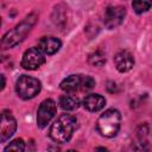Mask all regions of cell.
Wrapping results in <instances>:
<instances>
[{"instance_id": "obj_13", "label": "cell", "mask_w": 152, "mask_h": 152, "mask_svg": "<svg viewBox=\"0 0 152 152\" xmlns=\"http://www.w3.org/2000/svg\"><path fill=\"white\" fill-rule=\"evenodd\" d=\"M78 104H80L78 99H76L75 96L63 95L59 97V106L64 110H75V109H77Z\"/></svg>"}, {"instance_id": "obj_12", "label": "cell", "mask_w": 152, "mask_h": 152, "mask_svg": "<svg viewBox=\"0 0 152 152\" xmlns=\"http://www.w3.org/2000/svg\"><path fill=\"white\" fill-rule=\"evenodd\" d=\"M80 86H81V76L80 75H70V76L65 77L59 84L61 89L65 93H74L80 88Z\"/></svg>"}, {"instance_id": "obj_14", "label": "cell", "mask_w": 152, "mask_h": 152, "mask_svg": "<svg viewBox=\"0 0 152 152\" xmlns=\"http://www.w3.org/2000/svg\"><path fill=\"white\" fill-rule=\"evenodd\" d=\"M88 62L93 66H102L106 63V56L101 50H96L91 55H89Z\"/></svg>"}, {"instance_id": "obj_1", "label": "cell", "mask_w": 152, "mask_h": 152, "mask_svg": "<svg viewBox=\"0 0 152 152\" xmlns=\"http://www.w3.org/2000/svg\"><path fill=\"white\" fill-rule=\"evenodd\" d=\"M76 126H77V120L74 115L62 114L51 125L49 135L56 142H59V144L68 142L71 139Z\"/></svg>"}, {"instance_id": "obj_18", "label": "cell", "mask_w": 152, "mask_h": 152, "mask_svg": "<svg viewBox=\"0 0 152 152\" xmlns=\"http://www.w3.org/2000/svg\"><path fill=\"white\" fill-rule=\"evenodd\" d=\"M94 86H95V80L93 78V77H90V76H81V86H80V88L82 89V90H90V89H93L94 88Z\"/></svg>"}, {"instance_id": "obj_6", "label": "cell", "mask_w": 152, "mask_h": 152, "mask_svg": "<svg viewBox=\"0 0 152 152\" xmlns=\"http://www.w3.org/2000/svg\"><path fill=\"white\" fill-rule=\"evenodd\" d=\"M45 62L44 52L39 48H30L21 58V66L26 70H36Z\"/></svg>"}, {"instance_id": "obj_10", "label": "cell", "mask_w": 152, "mask_h": 152, "mask_svg": "<svg viewBox=\"0 0 152 152\" xmlns=\"http://www.w3.org/2000/svg\"><path fill=\"white\" fill-rule=\"evenodd\" d=\"M106 104V100L100 94H89L83 100V106L89 112H99Z\"/></svg>"}, {"instance_id": "obj_20", "label": "cell", "mask_w": 152, "mask_h": 152, "mask_svg": "<svg viewBox=\"0 0 152 152\" xmlns=\"http://www.w3.org/2000/svg\"><path fill=\"white\" fill-rule=\"evenodd\" d=\"M5 86H6V80H5L4 75H1V74H0V91L5 88Z\"/></svg>"}, {"instance_id": "obj_8", "label": "cell", "mask_w": 152, "mask_h": 152, "mask_svg": "<svg viewBox=\"0 0 152 152\" xmlns=\"http://www.w3.org/2000/svg\"><path fill=\"white\" fill-rule=\"evenodd\" d=\"M126 15V10L122 6H110L104 12L103 23L107 28H114L119 26Z\"/></svg>"}, {"instance_id": "obj_4", "label": "cell", "mask_w": 152, "mask_h": 152, "mask_svg": "<svg viewBox=\"0 0 152 152\" xmlns=\"http://www.w3.org/2000/svg\"><path fill=\"white\" fill-rule=\"evenodd\" d=\"M40 88H42L40 82L37 78L26 76V75L20 76L15 83V91L18 96L24 100H28L38 95V93L40 91Z\"/></svg>"}, {"instance_id": "obj_17", "label": "cell", "mask_w": 152, "mask_h": 152, "mask_svg": "<svg viewBox=\"0 0 152 152\" xmlns=\"http://www.w3.org/2000/svg\"><path fill=\"white\" fill-rule=\"evenodd\" d=\"M24 150H25V142L23 141V139H15V140L11 141L5 147V151H18V152H21Z\"/></svg>"}, {"instance_id": "obj_21", "label": "cell", "mask_w": 152, "mask_h": 152, "mask_svg": "<svg viewBox=\"0 0 152 152\" xmlns=\"http://www.w3.org/2000/svg\"><path fill=\"white\" fill-rule=\"evenodd\" d=\"M0 25H1V18H0Z\"/></svg>"}, {"instance_id": "obj_7", "label": "cell", "mask_w": 152, "mask_h": 152, "mask_svg": "<svg viewBox=\"0 0 152 152\" xmlns=\"http://www.w3.org/2000/svg\"><path fill=\"white\" fill-rule=\"evenodd\" d=\"M17 131V120L8 110L0 112V142L7 141Z\"/></svg>"}, {"instance_id": "obj_16", "label": "cell", "mask_w": 152, "mask_h": 152, "mask_svg": "<svg viewBox=\"0 0 152 152\" xmlns=\"http://www.w3.org/2000/svg\"><path fill=\"white\" fill-rule=\"evenodd\" d=\"M137 135L141 144H147L148 142V126L146 124L140 125L137 131Z\"/></svg>"}, {"instance_id": "obj_11", "label": "cell", "mask_w": 152, "mask_h": 152, "mask_svg": "<svg viewBox=\"0 0 152 152\" xmlns=\"http://www.w3.org/2000/svg\"><path fill=\"white\" fill-rule=\"evenodd\" d=\"M38 45H39V49L44 53H46V55H53V53H56L59 50L62 43L56 37H43L39 40V44Z\"/></svg>"}, {"instance_id": "obj_9", "label": "cell", "mask_w": 152, "mask_h": 152, "mask_svg": "<svg viewBox=\"0 0 152 152\" xmlns=\"http://www.w3.org/2000/svg\"><path fill=\"white\" fill-rule=\"evenodd\" d=\"M114 64L116 66V69L120 72H127L129 71L133 65H134V58L132 56L131 52L122 50L120 52H118L114 57Z\"/></svg>"}, {"instance_id": "obj_15", "label": "cell", "mask_w": 152, "mask_h": 152, "mask_svg": "<svg viewBox=\"0 0 152 152\" xmlns=\"http://www.w3.org/2000/svg\"><path fill=\"white\" fill-rule=\"evenodd\" d=\"M151 2H152V0H133L132 7L137 13L140 14V13H144L150 10Z\"/></svg>"}, {"instance_id": "obj_19", "label": "cell", "mask_w": 152, "mask_h": 152, "mask_svg": "<svg viewBox=\"0 0 152 152\" xmlns=\"http://www.w3.org/2000/svg\"><path fill=\"white\" fill-rule=\"evenodd\" d=\"M107 89H108V91H110V93H114V91L116 90V84H115L114 82H108Z\"/></svg>"}, {"instance_id": "obj_2", "label": "cell", "mask_w": 152, "mask_h": 152, "mask_svg": "<svg viewBox=\"0 0 152 152\" xmlns=\"http://www.w3.org/2000/svg\"><path fill=\"white\" fill-rule=\"evenodd\" d=\"M36 21H37V15L34 13L27 15L20 24H18L14 28L8 31L1 38V40H0V50H8V49L15 46L17 44H19L20 42H23L24 38L27 36V33L33 27V25L36 24Z\"/></svg>"}, {"instance_id": "obj_5", "label": "cell", "mask_w": 152, "mask_h": 152, "mask_svg": "<svg viewBox=\"0 0 152 152\" xmlns=\"http://www.w3.org/2000/svg\"><path fill=\"white\" fill-rule=\"evenodd\" d=\"M57 112V107H56V102L51 99H46L44 100L40 104L39 108L37 110V125L40 128L46 127L50 121L52 120V118L55 116Z\"/></svg>"}, {"instance_id": "obj_3", "label": "cell", "mask_w": 152, "mask_h": 152, "mask_svg": "<svg viewBox=\"0 0 152 152\" xmlns=\"http://www.w3.org/2000/svg\"><path fill=\"white\" fill-rule=\"evenodd\" d=\"M121 124V114L118 109H107L97 120L96 127L99 133L106 138H113L118 134Z\"/></svg>"}]
</instances>
